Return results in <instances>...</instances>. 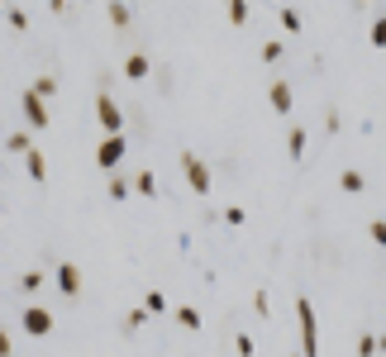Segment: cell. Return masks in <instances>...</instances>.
Listing matches in <instances>:
<instances>
[{
	"instance_id": "1",
	"label": "cell",
	"mask_w": 386,
	"mask_h": 357,
	"mask_svg": "<svg viewBox=\"0 0 386 357\" xmlns=\"http://www.w3.org/2000/svg\"><path fill=\"white\" fill-rule=\"evenodd\" d=\"M296 319H301V357H320V329H315L310 296H296Z\"/></svg>"
},
{
	"instance_id": "2",
	"label": "cell",
	"mask_w": 386,
	"mask_h": 357,
	"mask_svg": "<svg viewBox=\"0 0 386 357\" xmlns=\"http://www.w3.org/2000/svg\"><path fill=\"white\" fill-rule=\"evenodd\" d=\"M124 153H129V138H124V134H105V138H101V148H96V162H101V172H119Z\"/></svg>"
},
{
	"instance_id": "3",
	"label": "cell",
	"mask_w": 386,
	"mask_h": 357,
	"mask_svg": "<svg viewBox=\"0 0 386 357\" xmlns=\"http://www.w3.org/2000/svg\"><path fill=\"white\" fill-rule=\"evenodd\" d=\"M96 119H101V129H105V134H124V114H119V105H114L110 91H101V96H96Z\"/></svg>"
},
{
	"instance_id": "4",
	"label": "cell",
	"mask_w": 386,
	"mask_h": 357,
	"mask_svg": "<svg viewBox=\"0 0 386 357\" xmlns=\"http://www.w3.org/2000/svg\"><path fill=\"white\" fill-rule=\"evenodd\" d=\"M181 172H186V186L195 195H210V167L200 162L195 153H181Z\"/></svg>"
},
{
	"instance_id": "5",
	"label": "cell",
	"mask_w": 386,
	"mask_h": 357,
	"mask_svg": "<svg viewBox=\"0 0 386 357\" xmlns=\"http://www.w3.org/2000/svg\"><path fill=\"white\" fill-rule=\"evenodd\" d=\"M20 114H24L29 129H48V105H43L38 91H24V96H20Z\"/></svg>"
},
{
	"instance_id": "6",
	"label": "cell",
	"mask_w": 386,
	"mask_h": 357,
	"mask_svg": "<svg viewBox=\"0 0 386 357\" xmlns=\"http://www.w3.org/2000/svg\"><path fill=\"white\" fill-rule=\"evenodd\" d=\"M53 286L67 296V301H77V296H82V267H77V262H57Z\"/></svg>"
},
{
	"instance_id": "7",
	"label": "cell",
	"mask_w": 386,
	"mask_h": 357,
	"mask_svg": "<svg viewBox=\"0 0 386 357\" xmlns=\"http://www.w3.org/2000/svg\"><path fill=\"white\" fill-rule=\"evenodd\" d=\"M20 324H24V333H34V338H43V333H53V310H43V305H29L24 314H20Z\"/></svg>"
},
{
	"instance_id": "8",
	"label": "cell",
	"mask_w": 386,
	"mask_h": 357,
	"mask_svg": "<svg viewBox=\"0 0 386 357\" xmlns=\"http://www.w3.org/2000/svg\"><path fill=\"white\" fill-rule=\"evenodd\" d=\"M267 105H272L276 114H291V105H296L291 86H286V82H272V86H267Z\"/></svg>"
},
{
	"instance_id": "9",
	"label": "cell",
	"mask_w": 386,
	"mask_h": 357,
	"mask_svg": "<svg viewBox=\"0 0 386 357\" xmlns=\"http://www.w3.org/2000/svg\"><path fill=\"white\" fill-rule=\"evenodd\" d=\"M148 72H153V62H148V53H129V57H124V77H129V82H143Z\"/></svg>"
},
{
	"instance_id": "10",
	"label": "cell",
	"mask_w": 386,
	"mask_h": 357,
	"mask_svg": "<svg viewBox=\"0 0 386 357\" xmlns=\"http://www.w3.org/2000/svg\"><path fill=\"white\" fill-rule=\"evenodd\" d=\"M24 167H29V181H38V186L48 181V158H43L38 148H34V153H24Z\"/></svg>"
},
{
	"instance_id": "11",
	"label": "cell",
	"mask_w": 386,
	"mask_h": 357,
	"mask_svg": "<svg viewBox=\"0 0 386 357\" xmlns=\"http://www.w3.org/2000/svg\"><path fill=\"white\" fill-rule=\"evenodd\" d=\"M105 15H110L114 29H129V20H134V10H129L124 0H110V5H105Z\"/></svg>"
},
{
	"instance_id": "12",
	"label": "cell",
	"mask_w": 386,
	"mask_h": 357,
	"mask_svg": "<svg viewBox=\"0 0 386 357\" xmlns=\"http://www.w3.org/2000/svg\"><path fill=\"white\" fill-rule=\"evenodd\" d=\"M5 153H20V158H24V153H34V138H29V129H15V134L5 138Z\"/></svg>"
},
{
	"instance_id": "13",
	"label": "cell",
	"mask_w": 386,
	"mask_h": 357,
	"mask_svg": "<svg viewBox=\"0 0 386 357\" xmlns=\"http://www.w3.org/2000/svg\"><path fill=\"white\" fill-rule=\"evenodd\" d=\"M305 138H310V134H305L301 124H296V129L286 134V153H291V162H301V153H305Z\"/></svg>"
},
{
	"instance_id": "14",
	"label": "cell",
	"mask_w": 386,
	"mask_h": 357,
	"mask_svg": "<svg viewBox=\"0 0 386 357\" xmlns=\"http://www.w3.org/2000/svg\"><path fill=\"white\" fill-rule=\"evenodd\" d=\"M172 314H177V324H181V329H200V310H191V305H177V310H172Z\"/></svg>"
},
{
	"instance_id": "15",
	"label": "cell",
	"mask_w": 386,
	"mask_h": 357,
	"mask_svg": "<svg viewBox=\"0 0 386 357\" xmlns=\"http://www.w3.org/2000/svg\"><path fill=\"white\" fill-rule=\"evenodd\" d=\"M339 186H343V191H348V195H358L362 186H367V176H362V172H353V167H348V172H339Z\"/></svg>"
},
{
	"instance_id": "16",
	"label": "cell",
	"mask_w": 386,
	"mask_h": 357,
	"mask_svg": "<svg viewBox=\"0 0 386 357\" xmlns=\"http://www.w3.org/2000/svg\"><path fill=\"white\" fill-rule=\"evenodd\" d=\"M43 286H48V276H43V272H24V276H20V291H24V296H38Z\"/></svg>"
},
{
	"instance_id": "17",
	"label": "cell",
	"mask_w": 386,
	"mask_h": 357,
	"mask_svg": "<svg viewBox=\"0 0 386 357\" xmlns=\"http://www.w3.org/2000/svg\"><path fill=\"white\" fill-rule=\"evenodd\" d=\"M281 53H286V48H281V38H267V43L258 48V57H262L267 67H276V62H281Z\"/></svg>"
},
{
	"instance_id": "18",
	"label": "cell",
	"mask_w": 386,
	"mask_h": 357,
	"mask_svg": "<svg viewBox=\"0 0 386 357\" xmlns=\"http://www.w3.org/2000/svg\"><path fill=\"white\" fill-rule=\"evenodd\" d=\"M276 20H281V29H286V33H301V10H291V5H286V10H276Z\"/></svg>"
},
{
	"instance_id": "19",
	"label": "cell",
	"mask_w": 386,
	"mask_h": 357,
	"mask_svg": "<svg viewBox=\"0 0 386 357\" xmlns=\"http://www.w3.org/2000/svg\"><path fill=\"white\" fill-rule=\"evenodd\" d=\"M134 191H138V195H158V176H153L148 167H143V172L134 176Z\"/></svg>"
},
{
	"instance_id": "20",
	"label": "cell",
	"mask_w": 386,
	"mask_h": 357,
	"mask_svg": "<svg viewBox=\"0 0 386 357\" xmlns=\"http://www.w3.org/2000/svg\"><path fill=\"white\" fill-rule=\"evenodd\" d=\"M229 24H234V29L248 24V0H229Z\"/></svg>"
},
{
	"instance_id": "21",
	"label": "cell",
	"mask_w": 386,
	"mask_h": 357,
	"mask_svg": "<svg viewBox=\"0 0 386 357\" xmlns=\"http://www.w3.org/2000/svg\"><path fill=\"white\" fill-rule=\"evenodd\" d=\"M129 191H134V181H124L119 172H110V200H129Z\"/></svg>"
},
{
	"instance_id": "22",
	"label": "cell",
	"mask_w": 386,
	"mask_h": 357,
	"mask_svg": "<svg viewBox=\"0 0 386 357\" xmlns=\"http://www.w3.org/2000/svg\"><path fill=\"white\" fill-rule=\"evenodd\" d=\"M143 310H148V314H167V296L163 291H148V296H143Z\"/></svg>"
},
{
	"instance_id": "23",
	"label": "cell",
	"mask_w": 386,
	"mask_h": 357,
	"mask_svg": "<svg viewBox=\"0 0 386 357\" xmlns=\"http://www.w3.org/2000/svg\"><path fill=\"white\" fill-rule=\"evenodd\" d=\"M148 319H153V314H148V310H143V305H138V310H129V314H124V329L134 333V329H143V324H148Z\"/></svg>"
},
{
	"instance_id": "24",
	"label": "cell",
	"mask_w": 386,
	"mask_h": 357,
	"mask_svg": "<svg viewBox=\"0 0 386 357\" xmlns=\"http://www.w3.org/2000/svg\"><path fill=\"white\" fill-rule=\"evenodd\" d=\"M377 348H386V343L377 338V333H362V338H358V357H372Z\"/></svg>"
},
{
	"instance_id": "25",
	"label": "cell",
	"mask_w": 386,
	"mask_h": 357,
	"mask_svg": "<svg viewBox=\"0 0 386 357\" xmlns=\"http://www.w3.org/2000/svg\"><path fill=\"white\" fill-rule=\"evenodd\" d=\"M29 91H38L43 100H53V96H57V77H38V82L29 86Z\"/></svg>"
},
{
	"instance_id": "26",
	"label": "cell",
	"mask_w": 386,
	"mask_h": 357,
	"mask_svg": "<svg viewBox=\"0 0 386 357\" xmlns=\"http://www.w3.org/2000/svg\"><path fill=\"white\" fill-rule=\"evenodd\" d=\"M372 48H386V15L372 20Z\"/></svg>"
},
{
	"instance_id": "27",
	"label": "cell",
	"mask_w": 386,
	"mask_h": 357,
	"mask_svg": "<svg viewBox=\"0 0 386 357\" xmlns=\"http://www.w3.org/2000/svg\"><path fill=\"white\" fill-rule=\"evenodd\" d=\"M367 234H372V243L377 248H386V220H372L367 224Z\"/></svg>"
},
{
	"instance_id": "28",
	"label": "cell",
	"mask_w": 386,
	"mask_h": 357,
	"mask_svg": "<svg viewBox=\"0 0 386 357\" xmlns=\"http://www.w3.org/2000/svg\"><path fill=\"white\" fill-rule=\"evenodd\" d=\"M244 220H248V210H239V205H229V210H224V224H234V229H239Z\"/></svg>"
},
{
	"instance_id": "29",
	"label": "cell",
	"mask_w": 386,
	"mask_h": 357,
	"mask_svg": "<svg viewBox=\"0 0 386 357\" xmlns=\"http://www.w3.org/2000/svg\"><path fill=\"white\" fill-rule=\"evenodd\" d=\"M10 29H20V33H24V29H29V15H24V10H20V5L10 10Z\"/></svg>"
},
{
	"instance_id": "30",
	"label": "cell",
	"mask_w": 386,
	"mask_h": 357,
	"mask_svg": "<svg viewBox=\"0 0 386 357\" xmlns=\"http://www.w3.org/2000/svg\"><path fill=\"white\" fill-rule=\"evenodd\" d=\"M234 348H239V357H253V338H248V333H239V338H234Z\"/></svg>"
},
{
	"instance_id": "31",
	"label": "cell",
	"mask_w": 386,
	"mask_h": 357,
	"mask_svg": "<svg viewBox=\"0 0 386 357\" xmlns=\"http://www.w3.org/2000/svg\"><path fill=\"white\" fill-rule=\"evenodd\" d=\"M0 357H10V329H0Z\"/></svg>"
}]
</instances>
